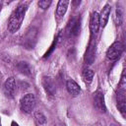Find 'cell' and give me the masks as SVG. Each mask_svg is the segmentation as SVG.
I'll return each instance as SVG.
<instances>
[{
    "label": "cell",
    "mask_w": 126,
    "mask_h": 126,
    "mask_svg": "<svg viewBox=\"0 0 126 126\" xmlns=\"http://www.w3.org/2000/svg\"><path fill=\"white\" fill-rule=\"evenodd\" d=\"M93 78H94V71L91 70V69H85L83 71V79L86 83L90 84L92 81H93Z\"/></svg>",
    "instance_id": "obj_13"
},
{
    "label": "cell",
    "mask_w": 126,
    "mask_h": 126,
    "mask_svg": "<svg viewBox=\"0 0 126 126\" xmlns=\"http://www.w3.org/2000/svg\"><path fill=\"white\" fill-rule=\"evenodd\" d=\"M80 31V20L76 18H72L66 28V32L68 35H77Z\"/></svg>",
    "instance_id": "obj_6"
},
{
    "label": "cell",
    "mask_w": 126,
    "mask_h": 126,
    "mask_svg": "<svg viewBox=\"0 0 126 126\" xmlns=\"http://www.w3.org/2000/svg\"><path fill=\"white\" fill-rule=\"evenodd\" d=\"M12 126H19V125H18L16 122H14V121H13V122H12Z\"/></svg>",
    "instance_id": "obj_18"
},
{
    "label": "cell",
    "mask_w": 126,
    "mask_h": 126,
    "mask_svg": "<svg viewBox=\"0 0 126 126\" xmlns=\"http://www.w3.org/2000/svg\"><path fill=\"white\" fill-rule=\"evenodd\" d=\"M27 8H28V3H22L12 13L9 19V22H8V30L10 32L14 33L20 29L22 22L24 20V17H25Z\"/></svg>",
    "instance_id": "obj_1"
},
{
    "label": "cell",
    "mask_w": 126,
    "mask_h": 126,
    "mask_svg": "<svg viewBox=\"0 0 126 126\" xmlns=\"http://www.w3.org/2000/svg\"><path fill=\"white\" fill-rule=\"evenodd\" d=\"M110 11H111V8H110V6L108 4H106L102 8V10L100 12V15H98L99 16V27L104 28L106 26L108 18H109V15H110Z\"/></svg>",
    "instance_id": "obj_8"
},
{
    "label": "cell",
    "mask_w": 126,
    "mask_h": 126,
    "mask_svg": "<svg viewBox=\"0 0 126 126\" xmlns=\"http://www.w3.org/2000/svg\"><path fill=\"white\" fill-rule=\"evenodd\" d=\"M35 106V96L33 94H27L21 99V109L26 112L30 113Z\"/></svg>",
    "instance_id": "obj_2"
},
{
    "label": "cell",
    "mask_w": 126,
    "mask_h": 126,
    "mask_svg": "<svg viewBox=\"0 0 126 126\" xmlns=\"http://www.w3.org/2000/svg\"><path fill=\"white\" fill-rule=\"evenodd\" d=\"M42 87L44 89V91L46 92L47 94L53 96L56 93V86L54 83V80L51 77H43L42 78Z\"/></svg>",
    "instance_id": "obj_4"
},
{
    "label": "cell",
    "mask_w": 126,
    "mask_h": 126,
    "mask_svg": "<svg viewBox=\"0 0 126 126\" xmlns=\"http://www.w3.org/2000/svg\"><path fill=\"white\" fill-rule=\"evenodd\" d=\"M16 82L13 77H10L4 83V93L7 97H13L16 93Z\"/></svg>",
    "instance_id": "obj_5"
},
{
    "label": "cell",
    "mask_w": 126,
    "mask_h": 126,
    "mask_svg": "<svg viewBox=\"0 0 126 126\" xmlns=\"http://www.w3.org/2000/svg\"><path fill=\"white\" fill-rule=\"evenodd\" d=\"M94 106L102 111V112H105L106 108H105V104H104V98H103V94L100 92V91H97L95 94H94Z\"/></svg>",
    "instance_id": "obj_7"
},
{
    "label": "cell",
    "mask_w": 126,
    "mask_h": 126,
    "mask_svg": "<svg viewBox=\"0 0 126 126\" xmlns=\"http://www.w3.org/2000/svg\"><path fill=\"white\" fill-rule=\"evenodd\" d=\"M17 68H18V70H19L22 74H24V75L30 76V75L32 74V67H31V65H30L29 63L25 62V61L19 62L18 65H17Z\"/></svg>",
    "instance_id": "obj_12"
},
{
    "label": "cell",
    "mask_w": 126,
    "mask_h": 126,
    "mask_svg": "<svg viewBox=\"0 0 126 126\" xmlns=\"http://www.w3.org/2000/svg\"><path fill=\"white\" fill-rule=\"evenodd\" d=\"M34 118L36 120V122L39 124V125H44L46 123V117L40 112V111H36L34 113Z\"/></svg>",
    "instance_id": "obj_14"
},
{
    "label": "cell",
    "mask_w": 126,
    "mask_h": 126,
    "mask_svg": "<svg viewBox=\"0 0 126 126\" xmlns=\"http://www.w3.org/2000/svg\"><path fill=\"white\" fill-rule=\"evenodd\" d=\"M50 4H51V1L50 0H41V1L38 2V6L40 8H42V9H44V10L47 9L50 6Z\"/></svg>",
    "instance_id": "obj_16"
},
{
    "label": "cell",
    "mask_w": 126,
    "mask_h": 126,
    "mask_svg": "<svg viewBox=\"0 0 126 126\" xmlns=\"http://www.w3.org/2000/svg\"><path fill=\"white\" fill-rule=\"evenodd\" d=\"M99 29V16L96 12L92 13L90 19V30L92 33H96Z\"/></svg>",
    "instance_id": "obj_9"
},
{
    "label": "cell",
    "mask_w": 126,
    "mask_h": 126,
    "mask_svg": "<svg viewBox=\"0 0 126 126\" xmlns=\"http://www.w3.org/2000/svg\"><path fill=\"white\" fill-rule=\"evenodd\" d=\"M115 18L118 19L116 25H121V22H122V13H121V10L120 9H117L116 10V14H115Z\"/></svg>",
    "instance_id": "obj_17"
},
{
    "label": "cell",
    "mask_w": 126,
    "mask_h": 126,
    "mask_svg": "<svg viewBox=\"0 0 126 126\" xmlns=\"http://www.w3.org/2000/svg\"><path fill=\"white\" fill-rule=\"evenodd\" d=\"M118 109L121 112V114L123 115V117H125V110H126V101H120L117 103Z\"/></svg>",
    "instance_id": "obj_15"
},
{
    "label": "cell",
    "mask_w": 126,
    "mask_h": 126,
    "mask_svg": "<svg viewBox=\"0 0 126 126\" xmlns=\"http://www.w3.org/2000/svg\"><path fill=\"white\" fill-rule=\"evenodd\" d=\"M123 44L120 41H115L114 43H112L110 45V47L108 48L107 52H106V56L108 59L110 60H116L122 53L123 51Z\"/></svg>",
    "instance_id": "obj_3"
},
{
    "label": "cell",
    "mask_w": 126,
    "mask_h": 126,
    "mask_svg": "<svg viewBox=\"0 0 126 126\" xmlns=\"http://www.w3.org/2000/svg\"><path fill=\"white\" fill-rule=\"evenodd\" d=\"M66 88H67L68 93L73 96L78 95L80 94V92H81V89H80L79 85L74 80H68L66 82Z\"/></svg>",
    "instance_id": "obj_10"
},
{
    "label": "cell",
    "mask_w": 126,
    "mask_h": 126,
    "mask_svg": "<svg viewBox=\"0 0 126 126\" xmlns=\"http://www.w3.org/2000/svg\"><path fill=\"white\" fill-rule=\"evenodd\" d=\"M113 126H114V125H113Z\"/></svg>",
    "instance_id": "obj_19"
},
{
    "label": "cell",
    "mask_w": 126,
    "mask_h": 126,
    "mask_svg": "<svg viewBox=\"0 0 126 126\" xmlns=\"http://www.w3.org/2000/svg\"><path fill=\"white\" fill-rule=\"evenodd\" d=\"M69 5V1L68 0H60L57 4V8H56V14L59 17H63L67 11Z\"/></svg>",
    "instance_id": "obj_11"
}]
</instances>
